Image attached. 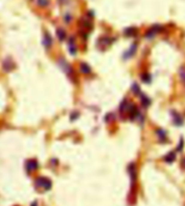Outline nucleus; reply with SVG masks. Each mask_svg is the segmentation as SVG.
Returning <instances> with one entry per match:
<instances>
[{"instance_id": "obj_19", "label": "nucleus", "mask_w": 185, "mask_h": 206, "mask_svg": "<svg viewBox=\"0 0 185 206\" xmlns=\"http://www.w3.org/2000/svg\"><path fill=\"white\" fill-rule=\"evenodd\" d=\"M142 82L148 84V83L151 82V76L149 74H144V75L142 76Z\"/></svg>"}, {"instance_id": "obj_7", "label": "nucleus", "mask_w": 185, "mask_h": 206, "mask_svg": "<svg viewBox=\"0 0 185 206\" xmlns=\"http://www.w3.org/2000/svg\"><path fill=\"white\" fill-rule=\"evenodd\" d=\"M159 28H160L159 25H154V26H152L151 28H150V29L147 31V33H146V37H147V38H152L154 36H155V34H156L157 32L160 31Z\"/></svg>"}, {"instance_id": "obj_10", "label": "nucleus", "mask_w": 185, "mask_h": 206, "mask_svg": "<svg viewBox=\"0 0 185 206\" xmlns=\"http://www.w3.org/2000/svg\"><path fill=\"white\" fill-rule=\"evenodd\" d=\"M156 133L159 137V140L161 142H166L167 141V134L166 132L163 129H157L156 130Z\"/></svg>"}, {"instance_id": "obj_3", "label": "nucleus", "mask_w": 185, "mask_h": 206, "mask_svg": "<svg viewBox=\"0 0 185 206\" xmlns=\"http://www.w3.org/2000/svg\"><path fill=\"white\" fill-rule=\"evenodd\" d=\"M37 168H38V163H37V160L31 159V160H28L25 163V169H26V171L28 172V173L37 170Z\"/></svg>"}, {"instance_id": "obj_18", "label": "nucleus", "mask_w": 185, "mask_h": 206, "mask_svg": "<svg viewBox=\"0 0 185 206\" xmlns=\"http://www.w3.org/2000/svg\"><path fill=\"white\" fill-rule=\"evenodd\" d=\"M136 32H137L136 28H127V29L125 31V35L128 36V37H133V36H134L135 34H136Z\"/></svg>"}, {"instance_id": "obj_6", "label": "nucleus", "mask_w": 185, "mask_h": 206, "mask_svg": "<svg viewBox=\"0 0 185 206\" xmlns=\"http://www.w3.org/2000/svg\"><path fill=\"white\" fill-rule=\"evenodd\" d=\"M136 49H137V45H136L135 43H134V44L131 46L130 49H128V50L125 53V55H123V57H125V59H128V58L132 57V56L135 54Z\"/></svg>"}, {"instance_id": "obj_5", "label": "nucleus", "mask_w": 185, "mask_h": 206, "mask_svg": "<svg viewBox=\"0 0 185 206\" xmlns=\"http://www.w3.org/2000/svg\"><path fill=\"white\" fill-rule=\"evenodd\" d=\"M172 121H173V123H174L175 125L180 126V125H181V124H183V119H182V117H181V115H179L177 112L172 111Z\"/></svg>"}, {"instance_id": "obj_8", "label": "nucleus", "mask_w": 185, "mask_h": 206, "mask_svg": "<svg viewBox=\"0 0 185 206\" xmlns=\"http://www.w3.org/2000/svg\"><path fill=\"white\" fill-rule=\"evenodd\" d=\"M52 43H53V40H52V37H51V36H50V34L45 33L44 37H43V45H44L46 48H49V47L52 46Z\"/></svg>"}, {"instance_id": "obj_25", "label": "nucleus", "mask_w": 185, "mask_h": 206, "mask_svg": "<svg viewBox=\"0 0 185 206\" xmlns=\"http://www.w3.org/2000/svg\"><path fill=\"white\" fill-rule=\"evenodd\" d=\"M31 206H37V202H34L32 204H31Z\"/></svg>"}, {"instance_id": "obj_1", "label": "nucleus", "mask_w": 185, "mask_h": 206, "mask_svg": "<svg viewBox=\"0 0 185 206\" xmlns=\"http://www.w3.org/2000/svg\"><path fill=\"white\" fill-rule=\"evenodd\" d=\"M36 186L38 187V188H43L45 189L46 191H48L51 189L52 187V182L50 179L46 178V177H38L36 182Z\"/></svg>"}, {"instance_id": "obj_9", "label": "nucleus", "mask_w": 185, "mask_h": 206, "mask_svg": "<svg viewBox=\"0 0 185 206\" xmlns=\"http://www.w3.org/2000/svg\"><path fill=\"white\" fill-rule=\"evenodd\" d=\"M98 44H99V46H100V47H101L102 49H104V48H106L109 45L112 44V39H110L109 37H102V38L99 39Z\"/></svg>"}, {"instance_id": "obj_22", "label": "nucleus", "mask_w": 185, "mask_h": 206, "mask_svg": "<svg viewBox=\"0 0 185 206\" xmlns=\"http://www.w3.org/2000/svg\"><path fill=\"white\" fill-rule=\"evenodd\" d=\"M182 147H183V140L181 139V140H180V143H179V145H178L177 150H178V151H181Z\"/></svg>"}, {"instance_id": "obj_2", "label": "nucleus", "mask_w": 185, "mask_h": 206, "mask_svg": "<svg viewBox=\"0 0 185 206\" xmlns=\"http://www.w3.org/2000/svg\"><path fill=\"white\" fill-rule=\"evenodd\" d=\"M58 64L59 66L62 68V70H63L66 75L70 76L72 78V76L74 75V71H73V68L71 67V65L64 59V58H60L58 60Z\"/></svg>"}, {"instance_id": "obj_20", "label": "nucleus", "mask_w": 185, "mask_h": 206, "mask_svg": "<svg viewBox=\"0 0 185 206\" xmlns=\"http://www.w3.org/2000/svg\"><path fill=\"white\" fill-rule=\"evenodd\" d=\"M37 4L40 7H47L49 5V0H37Z\"/></svg>"}, {"instance_id": "obj_16", "label": "nucleus", "mask_w": 185, "mask_h": 206, "mask_svg": "<svg viewBox=\"0 0 185 206\" xmlns=\"http://www.w3.org/2000/svg\"><path fill=\"white\" fill-rule=\"evenodd\" d=\"M179 76H180L181 81L183 84H185V67L184 66H181L179 69Z\"/></svg>"}, {"instance_id": "obj_24", "label": "nucleus", "mask_w": 185, "mask_h": 206, "mask_svg": "<svg viewBox=\"0 0 185 206\" xmlns=\"http://www.w3.org/2000/svg\"><path fill=\"white\" fill-rule=\"evenodd\" d=\"M181 166L183 167V168H185V157L181 160Z\"/></svg>"}, {"instance_id": "obj_14", "label": "nucleus", "mask_w": 185, "mask_h": 206, "mask_svg": "<svg viewBox=\"0 0 185 206\" xmlns=\"http://www.w3.org/2000/svg\"><path fill=\"white\" fill-rule=\"evenodd\" d=\"M69 52L71 55H75V53H76V46H75L74 38L70 39V41H69Z\"/></svg>"}, {"instance_id": "obj_15", "label": "nucleus", "mask_w": 185, "mask_h": 206, "mask_svg": "<svg viewBox=\"0 0 185 206\" xmlns=\"http://www.w3.org/2000/svg\"><path fill=\"white\" fill-rule=\"evenodd\" d=\"M129 106H130V104L129 103L127 102V100L126 99H125L123 100L122 103H121V106H120V111L121 112H125V111H127L128 110V108H129Z\"/></svg>"}, {"instance_id": "obj_12", "label": "nucleus", "mask_w": 185, "mask_h": 206, "mask_svg": "<svg viewBox=\"0 0 185 206\" xmlns=\"http://www.w3.org/2000/svg\"><path fill=\"white\" fill-rule=\"evenodd\" d=\"M80 71L83 73V74H85V75H88L91 73V67L85 64V63H82L80 64Z\"/></svg>"}, {"instance_id": "obj_21", "label": "nucleus", "mask_w": 185, "mask_h": 206, "mask_svg": "<svg viewBox=\"0 0 185 206\" xmlns=\"http://www.w3.org/2000/svg\"><path fill=\"white\" fill-rule=\"evenodd\" d=\"M132 90H133V92H134V94H138L140 93V87H139V85H138L137 84H134V85H133Z\"/></svg>"}, {"instance_id": "obj_13", "label": "nucleus", "mask_w": 185, "mask_h": 206, "mask_svg": "<svg viewBox=\"0 0 185 206\" xmlns=\"http://www.w3.org/2000/svg\"><path fill=\"white\" fill-rule=\"evenodd\" d=\"M56 36H57V37H58V39L60 41H64L66 39V32L63 29H62V28H58L56 30Z\"/></svg>"}, {"instance_id": "obj_4", "label": "nucleus", "mask_w": 185, "mask_h": 206, "mask_svg": "<svg viewBox=\"0 0 185 206\" xmlns=\"http://www.w3.org/2000/svg\"><path fill=\"white\" fill-rule=\"evenodd\" d=\"M14 68H15V64L12 61V59L9 58V57L6 58L4 60V62H3V69H4V71L10 72V71H12L14 69Z\"/></svg>"}, {"instance_id": "obj_17", "label": "nucleus", "mask_w": 185, "mask_h": 206, "mask_svg": "<svg viewBox=\"0 0 185 206\" xmlns=\"http://www.w3.org/2000/svg\"><path fill=\"white\" fill-rule=\"evenodd\" d=\"M142 106H148L150 104H151V100L145 95V94H142Z\"/></svg>"}, {"instance_id": "obj_11", "label": "nucleus", "mask_w": 185, "mask_h": 206, "mask_svg": "<svg viewBox=\"0 0 185 206\" xmlns=\"http://www.w3.org/2000/svg\"><path fill=\"white\" fill-rule=\"evenodd\" d=\"M163 159H164V161H165L166 163H171L174 162V160L176 159V154H175L174 152H170V153H168V154L163 157Z\"/></svg>"}, {"instance_id": "obj_23", "label": "nucleus", "mask_w": 185, "mask_h": 206, "mask_svg": "<svg viewBox=\"0 0 185 206\" xmlns=\"http://www.w3.org/2000/svg\"><path fill=\"white\" fill-rule=\"evenodd\" d=\"M65 19H66V23H69V21L72 19V16H69V14H67V15L65 16Z\"/></svg>"}]
</instances>
